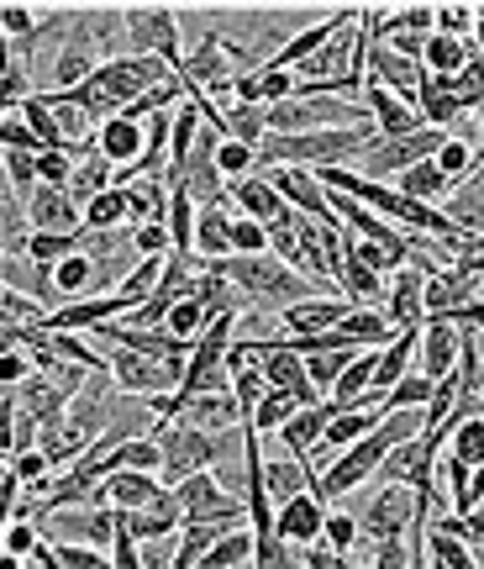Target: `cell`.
<instances>
[{"label": "cell", "mask_w": 484, "mask_h": 569, "mask_svg": "<svg viewBox=\"0 0 484 569\" xmlns=\"http://www.w3.org/2000/svg\"><path fill=\"white\" fill-rule=\"evenodd\" d=\"M426 411H384V422L363 438V443H353L347 453H337L332 465L316 475V496L322 501H337V496H347V490H359L363 480H374L384 469V459L395 453L401 443H411L416 432H426Z\"/></svg>", "instance_id": "6da1fadb"}, {"label": "cell", "mask_w": 484, "mask_h": 569, "mask_svg": "<svg viewBox=\"0 0 484 569\" xmlns=\"http://www.w3.org/2000/svg\"><path fill=\"white\" fill-rule=\"evenodd\" d=\"M222 274L238 284V290H242V296H248L253 306H263V311H290V306L311 301V296H322V290L305 280V274H295V269L284 264V259H274V253H253V259H226Z\"/></svg>", "instance_id": "7a4b0ae2"}, {"label": "cell", "mask_w": 484, "mask_h": 569, "mask_svg": "<svg viewBox=\"0 0 484 569\" xmlns=\"http://www.w3.org/2000/svg\"><path fill=\"white\" fill-rule=\"evenodd\" d=\"M159 443H163V469H159V480L169 490L174 486H184V480H195V475H205L211 465H222L232 448H242V443H232V432H205V427H195V422H163L159 427Z\"/></svg>", "instance_id": "3957f363"}, {"label": "cell", "mask_w": 484, "mask_h": 569, "mask_svg": "<svg viewBox=\"0 0 484 569\" xmlns=\"http://www.w3.org/2000/svg\"><path fill=\"white\" fill-rule=\"evenodd\" d=\"M121 27H127V48L138 59H163L174 74L190 63L180 48V11L174 6H121Z\"/></svg>", "instance_id": "277c9868"}, {"label": "cell", "mask_w": 484, "mask_h": 569, "mask_svg": "<svg viewBox=\"0 0 484 569\" xmlns=\"http://www.w3.org/2000/svg\"><path fill=\"white\" fill-rule=\"evenodd\" d=\"M447 138L453 132H443V127H416L411 138H374L369 142V153H363V180H401L405 169H416V163H426V159H437L447 148Z\"/></svg>", "instance_id": "5b68a950"}, {"label": "cell", "mask_w": 484, "mask_h": 569, "mask_svg": "<svg viewBox=\"0 0 484 569\" xmlns=\"http://www.w3.org/2000/svg\"><path fill=\"white\" fill-rule=\"evenodd\" d=\"M48 543H84V549H117L121 538V511L117 507H63L38 522Z\"/></svg>", "instance_id": "8992f818"}, {"label": "cell", "mask_w": 484, "mask_h": 569, "mask_svg": "<svg viewBox=\"0 0 484 569\" xmlns=\"http://www.w3.org/2000/svg\"><path fill=\"white\" fill-rule=\"evenodd\" d=\"M174 501H180L184 522H222V528H242V517H248V496L226 490L211 469L195 475V480H184V486H174Z\"/></svg>", "instance_id": "52a82bcc"}, {"label": "cell", "mask_w": 484, "mask_h": 569, "mask_svg": "<svg viewBox=\"0 0 484 569\" xmlns=\"http://www.w3.org/2000/svg\"><path fill=\"white\" fill-rule=\"evenodd\" d=\"M111 390L117 396H132V401H153V396H174L184 386L180 369L159 365V359H142V353H127V348H111Z\"/></svg>", "instance_id": "ba28073f"}, {"label": "cell", "mask_w": 484, "mask_h": 569, "mask_svg": "<svg viewBox=\"0 0 484 569\" xmlns=\"http://www.w3.org/2000/svg\"><path fill=\"white\" fill-rule=\"evenodd\" d=\"M422 522V496L411 486H384L369 507H363L359 528L363 538H374V543H390V538H411Z\"/></svg>", "instance_id": "9c48e42d"}, {"label": "cell", "mask_w": 484, "mask_h": 569, "mask_svg": "<svg viewBox=\"0 0 484 569\" xmlns=\"http://www.w3.org/2000/svg\"><path fill=\"white\" fill-rule=\"evenodd\" d=\"M359 21H363V6H337V11H326L322 21H311V27H301V32H295V38L284 42L280 53H274V59H263V63H269V69H284V74H295V69L316 59V53H322V48H326L332 38H337V32H347V27H359Z\"/></svg>", "instance_id": "30bf717a"}, {"label": "cell", "mask_w": 484, "mask_h": 569, "mask_svg": "<svg viewBox=\"0 0 484 569\" xmlns=\"http://www.w3.org/2000/svg\"><path fill=\"white\" fill-rule=\"evenodd\" d=\"M363 69H369V80H380L384 90H395L401 101H422V84H426V63H416V59H405V53H395L390 42H380V38H369L363 32Z\"/></svg>", "instance_id": "8fae6325"}, {"label": "cell", "mask_w": 484, "mask_h": 569, "mask_svg": "<svg viewBox=\"0 0 484 569\" xmlns=\"http://www.w3.org/2000/svg\"><path fill=\"white\" fill-rule=\"evenodd\" d=\"M458 359H464V327L453 322V317H426L416 375H426L432 386H443V380L458 375Z\"/></svg>", "instance_id": "7c38bea8"}, {"label": "cell", "mask_w": 484, "mask_h": 569, "mask_svg": "<svg viewBox=\"0 0 484 569\" xmlns=\"http://www.w3.org/2000/svg\"><path fill=\"white\" fill-rule=\"evenodd\" d=\"M263 174H269L274 190L290 201V211H301V217H311V222H322V227H343L337 222V206H332V196H326V184L316 180L311 169H263Z\"/></svg>", "instance_id": "4fadbf2b"}, {"label": "cell", "mask_w": 484, "mask_h": 569, "mask_svg": "<svg viewBox=\"0 0 484 569\" xmlns=\"http://www.w3.org/2000/svg\"><path fill=\"white\" fill-rule=\"evenodd\" d=\"M274 532H280L284 543H295V549H311V543H322L326 532V501L316 490H301L295 501H284L274 511Z\"/></svg>", "instance_id": "5bb4252c"}, {"label": "cell", "mask_w": 484, "mask_h": 569, "mask_svg": "<svg viewBox=\"0 0 484 569\" xmlns=\"http://www.w3.org/2000/svg\"><path fill=\"white\" fill-rule=\"evenodd\" d=\"M138 306L127 301V296H90V301H74V306H59V311H48V332H95V327L117 322V317H132Z\"/></svg>", "instance_id": "9a60e30c"}, {"label": "cell", "mask_w": 484, "mask_h": 569, "mask_svg": "<svg viewBox=\"0 0 484 569\" xmlns=\"http://www.w3.org/2000/svg\"><path fill=\"white\" fill-rule=\"evenodd\" d=\"M337 411H343L337 401H316V407L295 411V417L280 427V443L290 448V459H301V465L316 469V448H322L326 427H332V417H337Z\"/></svg>", "instance_id": "2e32d148"}, {"label": "cell", "mask_w": 484, "mask_h": 569, "mask_svg": "<svg viewBox=\"0 0 484 569\" xmlns=\"http://www.w3.org/2000/svg\"><path fill=\"white\" fill-rule=\"evenodd\" d=\"M426 269H401L395 280H390V296H384V317L395 332H411V327H426Z\"/></svg>", "instance_id": "e0dca14e"}, {"label": "cell", "mask_w": 484, "mask_h": 569, "mask_svg": "<svg viewBox=\"0 0 484 569\" xmlns=\"http://www.w3.org/2000/svg\"><path fill=\"white\" fill-rule=\"evenodd\" d=\"M363 106H369V117H374V127H380V138H411L422 122V111L411 101H401L395 90H384L380 80H369L363 84Z\"/></svg>", "instance_id": "ac0fdd59"}, {"label": "cell", "mask_w": 484, "mask_h": 569, "mask_svg": "<svg viewBox=\"0 0 484 569\" xmlns=\"http://www.w3.org/2000/svg\"><path fill=\"white\" fill-rule=\"evenodd\" d=\"M232 206H238V217H253V222H263V227H280L284 217H290V201L274 190V180H269L263 169L248 174V180H232Z\"/></svg>", "instance_id": "d6986e66"}, {"label": "cell", "mask_w": 484, "mask_h": 569, "mask_svg": "<svg viewBox=\"0 0 484 569\" xmlns=\"http://www.w3.org/2000/svg\"><path fill=\"white\" fill-rule=\"evenodd\" d=\"M27 222H32V232H84V206L69 190L42 184L38 196L27 201Z\"/></svg>", "instance_id": "ffe728a7"}, {"label": "cell", "mask_w": 484, "mask_h": 569, "mask_svg": "<svg viewBox=\"0 0 484 569\" xmlns=\"http://www.w3.org/2000/svg\"><path fill=\"white\" fill-rule=\"evenodd\" d=\"M347 311H353V301H343V296H311V301L280 311V322H284V332H290V338H316V332L343 327Z\"/></svg>", "instance_id": "44dd1931"}, {"label": "cell", "mask_w": 484, "mask_h": 569, "mask_svg": "<svg viewBox=\"0 0 484 569\" xmlns=\"http://www.w3.org/2000/svg\"><path fill=\"white\" fill-rule=\"evenodd\" d=\"M384 422V407H353V411H337L332 417V427H326L322 448H316V465H332L337 453H347L353 443H363L374 427Z\"/></svg>", "instance_id": "7402d4cb"}, {"label": "cell", "mask_w": 484, "mask_h": 569, "mask_svg": "<svg viewBox=\"0 0 484 569\" xmlns=\"http://www.w3.org/2000/svg\"><path fill=\"white\" fill-rule=\"evenodd\" d=\"M169 486L159 475H142V469H121V475H105V507L117 511H142V507H159Z\"/></svg>", "instance_id": "603a6c76"}, {"label": "cell", "mask_w": 484, "mask_h": 569, "mask_svg": "<svg viewBox=\"0 0 484 569\" xmlns=\"http://www.w3.org/2000/svg\"><path fill=\"white\" fill-rule=\"evenodd\" d=\"M259 369H263V380H269V390H290V396H301L305 407L322 401V390L311 386L305 359H295V353H259Z\"/></svg>", "instance_id": "cb8c5ba5"}, {"label": "cell", "mask_w": 484, "mask_h": 569, "mask_svg": "<svg viewBox=\"0 0 484 569\" xmlns=\"http://www.w3.org/2000/svg\"><path fill=\"white\" fill-rule=\"evenodd\" d=\"M95 148H101V159H111L117 169L142 159V148H148V127L132 122V117H111V122L95 132Z\"/></svg>", "instance_id": "d4e9b609"}, {"label": "cell", "mask_w": 484, "mask_h": 569, "mask_svg": "<svg viewBox=\"0 0 484 569\" xmlns=\"http://www.w3.org/2000/svg\"><path fill=\"white\" fill-rule=\"evenodd\" d=\"M263 490H269V501L280 511L301 490H316V469L301 465V459H263Z\"/></svg>", "instance_id": "484cf974"}, {"label": "cell", "mask_w": 484, "mask_h": 569, "mask_svg": "<svg viewBox=\"0 0 484 569\" xmlns=\"http://www.w3.org/2000/svg\"><path fill=\"white\" fill-rule=\"evenodd\" d=\"M416 111H422V122L426 127H453L458 117H474L464 101H458V90H453V80L447 74H426V84H422V101H416Z\"/></svg>", "instance_id": "4316f807"}, {"label": "cell", "mask_w": 484, "mask_h": 569, "mask_svg": "<svg viewBox=\"0 0 484 569\" xmlns=\"http://www.w3.org/2000/svg\"><path fill=\"white\" fill-rule=\"evenodd\" d=\"M238 248H232V217L226 206H205L201 222H195V259L201 264H226Z\"/></svg>", "instance_id": "83f0119b"}, {"label": "cell", "mask_w": 484, "mask_h": 569, "mask_svg": "<svg viewBox=\"0 0 484 569\" xmlns=\"http://www.w3.org/2000/svg\"><path fill=\"white\" fill-rule=\"evenodd\" d=\"M337 296L353 306H374L384 311V296H390V280H380L369 264H359L353 253H343V269H337Z\"/></svg>", "instance_id": "f1b7e54d"}, {"label": "cell", "mask_w": 484, "mask_h": 569, "mask_svg": "<svg viewBox=\"0 0 484 569\" xmlns=\"http://www.w3.org/2000/svg\"><path fill=\"white\" fill-rule=\"evenodd\" d=\"M184 422L205 427V432H232V427H242L248 417H242L238 396L226 390V396H195V401L184 407Z\"/></svg>", "instance_id": "f546056e"}, {"label": "cell", "mask_w": 484, "mask_h": 569, "mask_svg": "<svg viewBox=\"0 0 484 569\" xmlns=\"http://www.w3.org/2000/svg\"><path fill=\"white\" fill-rule=\"evenodd\" d=\"M222 117H226V138L248 142V148H263V138H269V106L226 101V106H222Z\"/></svg>", "instance_id": "4dcf8cb0"}, {"label": "cell", "mask_w": 484, "mask_h": 569, "mask_svg": "<svg viewBox=\"0 0 484 569\" xmlns=\"http://www.w3.org/2000/svg\"><path fill=\"white\" fill-rule=\"evenodd\" d=\"M105 190H117V163L111 159H101V148L90 153V159L74 169V184H69V196L80 206H90L95 196H105Z\"/></svg>", "instance_id": "1f68e13d"}, {"label": "cell", "mask_w": 484, "mask_h": 569, "mask_svg": "<svg viewBox=\"0 0 484 569\" xmlns=\"http://www.w3.org/2000/svg\"><path fill=\"white\" fill-rule=\"evenodd\" d=\"M343 332L353 338L359 348H384L395 343V327H390V317L384 311H374V306H353L343 317Z\"/></svg>", "instance_id": "d6a6232c"}, {"label": "cell", "mask_w": 484, "mask_h": 569, "mask_svg": "<svg viewBox=\"0 0 484 569\" xmlns=\"http://www.w3.org/2000/svg\"><path fill=\"white\" fill-rule=\"evenodd\" d=\"M395 190H405L411 201H426V206H437L453 190V180H447L443 169H437V159H426V163H416V169H405L401 180H395Z\"/></svg>", "instance_id": "836d02e7"}, {"label": "cell", "mask_w": 484, "mask_h": 569, "mask_svg": "<svg viewBox=\"0 0 484 569\" xmlns=\"http://www.w3.org/2000/svg\"><path fill=\"white\" fill-rule=\"evenodd\" d=\"M253 549H259V532H253V528H232L195 569H242V565H253Z\"/></svg>", "instance_id": "e575fe53"}, {"label": "cell", "mask_w": 484, "mask_h": 569, "mask_svg": "<svg viewBox=\"0 0 484 569\" xmlns=\"http://www.w3.org/2000/svg\"><path fill=\"white\" fill-rule=\"evenodd\" d=\"M474 59V42H458V38H443V32H432V42H426V74H458L464 63Z\"/></svg>", "instance_id": "d590c367"}, {"label": "cell", "mask_w": 484, "mask_h": 569, "mask_svg": "<svg viewBox=\"0 0 484 569\" xmlns=\"http://www.w3.org/2000/svg\"><path fill=\"white\" fill-rule=\"evenodd\" d=\"M84 227H90V232H121V227H132L127 190H105V196H95V201L84 206Z\"/></svg>", "instance_id": "8d00e7d4"}, {"label": "cell", "mask_w": 484, "mask_h": 569, "mask_svg": "<svg viewBox=\"0 0 484 569\" xmlns=\"http://www.w3.org/2000/svg\"><path fill=\"white\" fill-rule=\"evenodd\" d=\"M295 411H305L301 396H290V390H269V396L259 401V411H253L248 422L259 427V432H280V427L295 417Z\"/></svg>", "instance_id": "74e56055"}, {"label": "cell", "mask_w": 484, "mask_h": 569, "mask_svg": "<svg viewBox=\"0 0 484 569\" xmlns=\"http://www.w3.org/2000/svg\"><path fill=\"white\" fill-rule=\"evenodd\" d=\"M253 569H305V553L295 549V543H284L280 532H259Z\"/></svg>", "instance_id": "f35d334b"}, {"label": "cell", "mask_w": 484, "mask_h": 569, "mask_svg": "<svg viewBox=\"0 0 484 569\" xmlns=\"http://www.w3.org/2000/svg\"><path fill=\"white\" fill-rule=\"evenodd\" d=\"M426 553H432V565H443V569H484L480 553L468 549V543L447 538V532H432V528H426Z\"/></svg>", "instance_id": "ab89813d"}, {"label": "cell", "mask_w": 484, "mask_h": 569, "mask_svg": "<svg viewBox=\"0 0 484 569\" xmlns=\"http://www.w3.org/2000/svg\"><path fill=\"white\" fill-rule=\"evenodd\" d=\"M432 396H437V386H432L426 375H416V369H411V375H405L401 386L390 390V401H384V411H426V407H432Z\"/></svg>", "instance_id": "60d3db41"}, {"label": "cell", "mask_w": 484, "mask_h": 569, "mask_svg": "<svg viewBox=\"0 0 484 569\" xmlns=\"http://www.w3.org/2000/svg\"><path fill=\"white\" fill-rule=\"evenodd\" d=\"M0 311H6V327H42L48 322V306L38 296H27V290H11L6 284V296H0Z\"/></svg>", "instance_id": "b9f144b4"}, {"label": "cell", "mask_w": 484, "mask_h": 569, "mask_svg": "<svg viewBox=\"0 0 484 569\" xmlns=\"http://www.w3.org/2000/svg\"><path fill=\"white\" fill-rule=\"evenodd\" d=\"M216 163H222L226 184H232V180H248V174H259V148H248V142H238V138H222V148H216Z\"/></svg>", "instance_id": "7bdbcfd3"}, {"label": "cell", "mask_w": 484, "mask_h": 569, "mask_svg": "<svg viewBox=\"0 0 484 569\" xmlns=\"http://www.w3.org/2000/svg\"><path fill=\"white\" fill-rule=\"evenodd\" d=\"M474 27H480V6H437V32L458 42H474Z\"/></svg>", "instance_id": "ee69618b"}, {"label": "cell", "mask_w": 484, "mask_h": 569, "mask_svg": "<svg viewBox=\"0 0 484 569\" xmlns=\"http://www.w3.org/2000/svg\"><path fill=\"white\" fill-rule=\"evenodd\" d=\"M53 565L59 569H117L105 549H84V543H53Z\"/></svg>", "instance_id": "f6af8a7d"}, {"label": "cell", "mask_w": 484, "mask_h": 569, "mask_svg": "<svg viewBox=\"0 0 484 569\" xmlns=\"http://www.w3.org/2000/svg\"><path fill=\"white\" fill-rule=\"evenodd\" d=\"M132 253H138V259H169V253H174V238H169V222L132 227Z\"/></svg>", "instance_id": "bcb514c9"}, {"label": "cell", "mask_w": 484, "mask_h": 569, "mask_svg": "<svg viewBox=\"0 0 484 569\" xmlns=\"http://www.w3.org/2000/svg\"><path fill=\"white\" fill-rule=\"evenodd\" d=\"M0 27H6V42H27V38H38V11L32 6H21V0H6L0 6Z\"/></svg>", "instance_id": "7dc6e473"}, {"label": "cell", "mask_w": 484, "mask_h": 569, "mask_svg": "<svg viewBox=\"0 0 484 569\" xmlns=\"http://www.w3.org/2000/svg\"><path fill=\"white\" fill-rule=\"evenodd\" d=\"M232 396H238L242 417H253V411H259V401L269 396V380H263V369H259V365L238 369V375H232Z\"/></svg>", "instance_id": "c3c4849f"}, {"label": "cell", "mask_w": 484, "mask_h": 569, "mask_svg": "<svg viewBox=\"0 0 484 569\" xmlns=\"http://www.w3.org/2000/svg\"><path fill=\"white\" fill-rule=\"evenodd\" d=\"M232 259H253V253H269V227L253 222V217H232Z\"/></svg>", "instance_id": "681fc988"}, {"label": "cell", "mask_w": 484, "mask_h": 569, "mask_svg": "<svg viewBox=\"0 0 484 569\" xmlns=\"http://www.w3.org/2000/svg\"><path fill=\"white\" fill-rule=\"evenodd\" d=\"M38 549H42V528H38V522L11 517V522H6V553H11V559H32Z\"/></svg>", "instance_id": "f907efd6"}, {"label": "cell", "mask_w": 484, "mask_h": 569, "mask_svg": "<svg viewBox=\"0 0 484 569\" xmlns=\"http://www.w3.org/2000/svg\"><path fill=\"white\" fill-rule=\"evenodd\" d=\"M359 538H363L359 517H347V511H326V532H322V543H326V549L353 553V543H359Z\"/></svg>", "instance_id": "816d5d0a"}, {"label": "cell", "mask_w": 484, "mask_h": 569, "mask_svg": "<svg viewBox=\"0 0 484 569\" xmlns=\"http://www.w3.org/2000/svg\"><path fill=\"white\" fill-rule=\"evenodd\" d=\"M11 475H17L27 490H38L48 475H53V459L42 448H27V453H11Z\"/></svg>", "instance_id": "f5cc1de1"}, {"label": "cell", "mask_w": 484, "mask_h": 569, "mask_svg": "<svg viewBox=\"0 0 484 569\" xmlns=\"http://www.w3.org/2000/svg\"><path fill=\"white\" fill-rule=\"evenodd\" d=\"M363 353V348H359ZM353 365V353H316V359H305V369H311V386L316 390H337V380H343V369Z\"/></svg>", "instance_id": "db71d44e"}, {"label": "cell", "mask_w": 484, "mask_h": 569, "mask_svg": "<svg viewBox=\"0 0 484 569\" xmlns=\"http://www.w3.org/2000/svg\"><path fill=\"white\" fill-rule=\"evenodd\" d=\"M74 169H80V163H74V153H53V148H48V153H38V180L53 184V190H69V184H74Z\"/></svg>", "instance_id": "11a10c76"}, {"label": "cell", "mask_w": 484, "mask_h": 569, "mask_svg": "<svg viewBox=\"0 0 484 569\" xmlns=\"http://www.w3.org/2000/svg\"><path fill=\"white\" fill-rule=\"evenodd\" d=\"M474 163H480V159L468 153V142H464V138H447V148L437 153V169H443V174H447L453 184L468 180V174H474Z\"/></svg>", "instance_id": "9f6ffc18"}, {"label": "cell", "mask_w": 484, "mask_h": 569, "mask_svg": "<svg viewBox=\"0 0 484 569\" xmlns=\"http://www.w3.org/2000/svg\"><path fill=\"white\" fill-rule=\"evenodd\" d=\"M0 138H6V148H21V153H48V148H42V138L27 122H21L17 111L6 117V132H0Z\"/></svg>", "instance_id": "6f0895ef"}, {"label": "cell", "mask_w": 484, "mask_h": 569, "mask_svg": "<svg viewBox=\"0 0 484 569\" xmlns=\"http://www.w3.org/2000/svg\"><path fill=\"white\" fill-rule=\"evenodd\" d=\"M447 480H453V511H458V517H464L468 511V480H474V469L464 465V459H453V453H447Z\"/></svg>", "instance_id": "680465c9"}, {"label": "cell", "mask_w": 484, "mask_h": 569, "mask_svg": "<svg viewBox=\"0 0 484 569\" xmlns=\"http://www.w3.org/2000/svg\"><path fill=\"white\" fill-rule=\"evenodd\" d=\"M369 569H411V549H405V538L374 543V559H369Z\"/></svg>", "instance_id": "91938a15"}, {"label": "cell", "mask_w": 484, "mask_h": 569, "mask_svg": "<svg viewBox=\"0 0 484 569\" xmlns=\"http://www.w3.org/2000/svg\"><path fill=\"white\" fill-rule=\"evenodd\" d=\"M305 565L311 569H353V553H337V549H326V543H311V549H305Z\"/></svg>", "instance_id": "94428289"}, {"label": "cell", "mask_w": 484, "mask_h": 569, "mask_svg": "<svg viewBox=\"0 0 484 569\" xmlns=\"http://www.w3.org/2000/svg\"><path fill=\"white\" fill-rule=\"evenodd\" d=\"M480 407H484V369H480Z\"/></svg>", "instance_id": "6125c7cd"}, {"label": "cell", "mask_w": 484, "mask_h": 569, "mask_svg": "<svg viewBox=\"0 0 484 569\" xmlns=\"http://www.w3.org/2000/svg\"><path fill=\"white\" fill-rule=\"evenodd\" d=\"M474 553H480V549H474ZM480 565H484V553H480Z\"/></svg>", "instance_id": "be15d7a7"}, {"label": "cell", "mask_w": 484, "mask_h": 569, "mask_svg": "<svg viewBox=\"0 0 484 569\" xmlns=\"http://www.w3.org/2000/svg\"><path fill=\"white\" fill-rule=\"evenodd\" d=\"M305 569H311V565H305Z\"/></svg>", "instance_id": "e7e4bbea"}]
</instances>
